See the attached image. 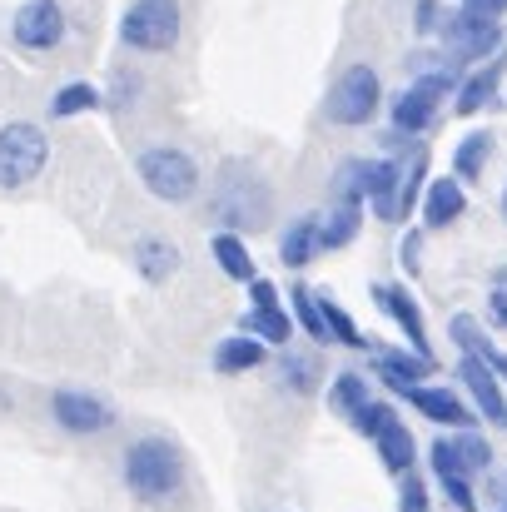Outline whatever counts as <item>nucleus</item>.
Returning <instances> with one entry per match:
<instances>
[{
  "instance_id": "f257e3e1",
  "label": "nucleus",
  "mask_w": 507,
  "mask_h": 512,
  "mask_svg": "<svg viewBox=\"0 0 507 512\" xmlns=\"http://www.w3.org/2000/svg\"><path fill=\"white\" fill-rule=\"evenodd\" d=\"M209 219L224 234H259L274 219V189L259 170H249L244 160H224L219 179L209 184Z\"/></svg>"
},
{
  "instance_id": "f03ea898",
  "label": "nucleus",
  "mask_w": 507,
  "mask_h": 512,
  "mask_svg": "<svg viewBox=\"0 0 507 512\" xmlns=\"http://www.w3.org/2000/svg\"><path fill=\"white\" fill-rule=\"evenodd\" d=\"M120 478H125V493L135 503H145V508L169 503L184 488V453L160 433H145L120 453Z\"/></svg>"
},
{
  "instance_id": "7ed1b4c3",
  "label": "nucleus",
  "mask_w": 507,
  "mask_h": 512,
  "mask_svg": "<svg viewBox=\"0 0 507 512\" xmlns=\"http://www.w3.org/2000/svg\"><path fill=\"white\" fill-rule=\"evenodd\" d=\"M458 85H463V70H458V65H443V70H423V75H413V85H403V90L388 100V120H393V130L408 135V140L423 135V130L438 120L443 100L458 95Z\"/></svg>"
},
{
  "instance_id": "20e7f679",
  "label": "nucleus",
  "mask_w": 507,
  "mask_h": 512,
  "mask_svg": "<svg viewBox=\"0 0 507 512\" xmlns=\"http://www.w3.org/2000/svg\"><path fill=\"white\" fill-rule=\"evenodd\" d=\"M383 100H388V95H383L378 70H373V65H348V70H338V80L329 85L324 120L338 125V130H363V125L378 120Z\"/></svg>"
},
{
  "instance_id": "39448f33",
  "label": "nucleus",
  "mask_w": 507,
  "mask_h": 512,
  "mask_svg": "<svg viewBox=\"0 0 507 512\" xmlns=\"http://www.w3.org/2000/svg\"><path fill=\"white\" fill-rule=\"evenodd\" d=\"M135 174H140V184H145L160 204H189V199L199 194V184H204L199 160H194L189 150H179V145H150V150H140Z\"/></svg>"
},
{
  "instance_id": "423d86ee",
  "label": "nucleus",
  "mask_w": 507,
  "mask_h": 512,
  "mask_svg": "<svg viewBox=\"0 0 507 512\" xmlns=\"http://www.w3.org/2000/svg\"><path fill=\"white\" fill-rule=\"evenodd\" d=\"M184 35V10L179 0H130L120 15V40L135 55H169Z\"/></svg>"
},
{
  "instance_id": "0eeeda50",
  "label": "nucleus",
  "mask_w": 507,
  "mask_h": 512,
  "mask_svg": "<svg viewBox=\"0 0 507 512\" xmlns=\"http://www.w3.org/2000/svg\"><path fill=\"white\" fill-rule=\"evenodd\" d=\"M438 40H443V55H448L458 70L488 65V60L503 55V20H473V15H463V10L453 5V10L443 15V25H438Z\"/></svg>"
},
{
  "instance_id": "6e6552de",
  "label": "nucleus",
  "mask_w": 507,
  "mask_h": 512,
  "mask_svg": "<svg viewBox=\"0 0 507 512\" xmlns=\"http://www.w3.org/2000/svg\"><path fill=\"white\" fill-rule=\"evenodd\" d=\"M50 423L70 438H105L120 428V408L105 393L90 388H55L50 393Z\"/></svg>"
},
{
  "instance_id": "1a4fd4ad",
  "label": "nucleus",
  "mask_w": 507,
  "mask_h": 512,
  "mask_svg": "<svg viewBox=\"0 0 507 512\" xmlns=\"http://www.w3.org/2000/svg\"><path fill=\"white\" fill-rule=\"evenodd\" d=\"M50 165V140L35 120L0 125V189H25Z\"/></svg>"
},
{
  "instance_id": "9d476101",
  "label": "nucleus",
  "mask_w": 507,
  "mask_h": 512,
  "mask_svg": "<svg viewBox=\"0 0 507 512\" xmlns=\"http://www.w3.org/2000/svg\"><path fill=\"white\" fill-rule=\"evenodd\" d=\"M70 35V15L60 0H25L15 15H10V40L25 50V55H50L60 50Z\"/></svg>"
},
{
  "instance_id": "9b49d317",
  "label": "nucleus",
  "mask_w": 507,
  "mask_h": 512,
  "mask_svg": "<svg viewBox=\"0 0 507 512\" xmlns=\"http://www.w3.org/2000/svg\"><path fill=\"white\" fill-rule=\"evenodd\" d=\"M458 383H463L468 403L478 408V418H488L493 428H503L507 433V388H503V378H498L478 353H463V363H458Z\"/></svg>"
},
{
  "instance_id": "f8f14e48",
  "label": "nucleus",
  "mask_w": 507,
  "mask_h": 512,
  "mask_svg": "<svg viewBox=\"0 0 507 512\" xmlns=\"http://www.w3.org/2000/svg\"><path fill=\"white\" fill-rule=\"evenodd\" d=\"M408 403H413L428 423L453 428V433H468V428L478 423V408H473L463 393H453L448 383H418V388L408 393Z\"/></svg>"
},
{
  "instance_id": "ddd939ff",
  "label": "nucleus",
  "mask_w": 507,
  "mask_h": 512,
  "mask_svg": "<svg viewBox=\"0 0 507 512\" xmlns=\"http://www.w3.org/2000/svg\"><path fill=\"white\" fill-rule=\"evenodd\" d=\"M373 299H378V309L398 324V334L408 339V348L418 353V358H428L433 363V343H428V324H423V309L413 304V294L403 289V284H373Z\"/></svg>"
},
{
  "instance_id": "4468645a",
  "label": "nucleus",
  "mask_w": 507,
  "mask_h": 512,
  "mask_svg": "<svg viewBox=\"0 0 507 512\" xmlns=\"http://www.w3.org/2000/svg\"><path fill=\"white\" fill-rule=\"evenodd\" d=\"M373 353V378L383 383V388H393V393H413L418 388V378H428L433 373V363L428 358H418L413 348H368Z\"/></svg>"
},
{
  "instance_id": "2eb2a0df",
  "label": "nucleus",
  "mask_w": 507,
  "mask_h": 512,
  "mask_svg": "<svg viewBox=\"0 0 507 512\" xmlns=\"http://www.w3.org/2000/svg\"><path fill=\"white\" fill-rule=\"evenodd\" d=\"M418 214H423V224H428V229H448V224H458V219L468 214V189H463V179H458V174L428 179Z\"/></svg>"
},
{
  "instance_id": "dca6fc26",
  "label": "nucleus",
  "mask_w": 507,
  "mask_h": 512,
  "mask_svg": "<svg viewBox=\"0 0 507 512\" xmlns=\"http://www.w3.org/2000/svg\"><path fill=\"white\" fill-rule=\"evenodd\" d=\"M403 174L408 165L398 155H378L368 160V209L388 224H398V194H403Z\"/></svg>"
},
{
  "instance_id": "f3484780",
  "label": "nucleus",
  "mask_w": 507,
  "mask_h": 512,
  "mask_svg": "<svg viewBox=\"0 0 507 512\" xmlns=\"http://www.w3.org/2000/svg\"><path fill=\"white\" fill-rule=\"evenodd\" d=\"M130 264H135V274L145 279V284H169L174 274H179V244L165 239V234H145V239H135L130 244Z\"/></svg>"
},
{
  "instance_id": "a211bd4d",
  "label": "nucleus",
  "mask_w": 507,
  "mask_h": 512,
  "mask_svg": "<svg viewBox=\"0 0 507 512\" xmlns=\"http://www.w3.org/2000/svg\"><path fill=\"white\" fill-rule=\"evenodd\" d=\"M324 254V239H319V214H299L284 234H279V259L284 269H309L314 259Z\"/></svg>"
},
{
  "instance_id": "6ab92c4d",
  "label": "nucleus",
  "mask_w": 507,
  "mask_h": 512,
  "mask_svg": "<svg viewBox=\"0 0 507 512\" xmlns=\"http://www.w3.org/2000/svg\"><path fill=\"white\" fill-rule=\"evenodd\" d=\"M329 373H324V358L319 353H309V348H284L279 353V383L294 393V398H309V393H319V383H324Z\"/></svg>"
},
{
  "instance_id": "aec40b11",
  "label": "nucleus",
  "mask_w": 507,
  "mask_h": 512,
  "mask_svg": "<svg viewBox=\"0 0 507 512\" xmlns=\"http://www.w3.org/2000/svg\"><path fill=\"white\" fill-rule=\"evenodd\" d=\"M264 358H269V343L254 339V334H229V339L214 343V373H224V378L254 373Z\"/></svg>"
},
{
  "instance_id": "412c9836",
  "label": "nucleus",
  "mask_w": 507,
  "mask_h": 512,
  "mask_svg": "<svg viewBox=\"0 0 507 512\" xmlns=\"http://www.w3.org/2000/svg\"><path fill=\"white\" fill-rule=\"evenodd\" d=\"M507 75V60L498 55V60H488V65H478L463 85H458V95H453V110L458 115H478L483 105H493V95H498V85H503Z\"/></svg>"
},
{
  "instance_id": "4be33fe9",
  "label": "nucleus",
  "mask_w": 507,
  "mask_h": 512,
  "mask_svg": "<svg viewBox=\"0 0 507 512\" xmlns=\"http://www.w3.org/2000/svg\"><path fill=\"white\" fill-rule=\"evenodd\" d=\"M209 254H214V264H219V274L224 279H234V284H254L259 279V269H254V254H249V244H244V234H214L209 239Z\"/></svg>"
},
{
  "instance_id": "5701e85b",
  "label": "nucleus",
  "mask_w": 507,
  "mask_h": 512,
  "mask_svg": "<svg viewBox=\"0 0 507 512\" xmlns=\"http://www.w3.org/2000/svg\"><path fill=\"white\" fill-rule=\"evenodd\" d=\"M373 448H378V463H383L393 478L413 473V463H418V443H413V433H408V423H403V418H393V423L373 438Z\"/></svg>"
},
{
  "instance_id": "b1692460",
  "label": "nucleus",
  "mask_w": 507,
  "mask_h": 512,
  "mask_svg": "<svg viewBox=\"0 0 507 512\" xmlns=\"http://www.w3.org/2000/svg\"><path fill=\"white\" fill-rule=\"evenodd\" d=\"M239 334H254V339H264L269 348H289L294 334H299V324H294V314H284V309H244Z\"/></svg>"
},
{
  "instance_id": "393cba45",
  "label": "nucleus",
  "mask_w": 507,
  "mask_h": 512,
  "mask_svg": "<svg viewBox=\"0 0 507 512\" xmlns=\"http://www.w3.org/2000/svg\"><path fill=\"white\" fill-rule=\"evenodd\" d=\"M363 229V204H329V214H319V239L324 249H348Z\"/></svg>"
},
{
  "instance_id": "a878e982",
  "label": "nucleus",
  "mask_w": 507,
  "mask_h": 512,
  "mask_svg": "<svg viewBox=\"0 0 507 512\" xmlns=\"http://www.w3.org/2000/svg\"><path fill=\"white\" fill-rule=\"evenodd\" d=\"M100 105H105V90H100V85H90V80H70V85L55 90V100H50V120H75V115H90V110H100Z\"/></svg>"
},
{
  "instance_id": "bb28decb",
  "label": "nucleus",
  "mask_w": 507,
  "mask_h": 512,
  "mask_svg": "<svg viewBox=\"0 0 507 512\" xmlns=\"http://www.w3.org/2000/svg\"><path fill=\"white\" fill-rule=\"evenodd\" d=\"M368 403H373V393H368V378H363V373H334V378H329V408L343 413L348 423H353Z\"/></svg>"
},
{
  "instance_id": "cd10ccee",
  "label": "nucleus",
  "mask_w": 507,
  "mask_h": 512,
  "mask_svg": "<svg viewBox=\"0 0 507 512\" xmlns=\"http://www.w3.org/2000/svg\"><path fill=\"white\" fill-rule=\"evenodd\" d=\"M329 204H368V160H343L329 184Z\"/></svg>"
},
{
  "instance_id": "c85d7f7f",
  "label": "nucleus",
  "mask_w": 507,
  "mask_h": 512,
  "mask_svg": "<svg viewBox=\"0 0 507 512\" xmlns=\"http://www.w3.org/2000/svg\"><path fill=\"white\" fill-rule=\"evenodd\" d=\"M488 160H493V135H488V130H473V135L453 150V174H458L463 184H473L478 174L488 170Z\"/></svg>"
},
{
  "instance_id": "c756f323",
  "label": "nucleus",
  "mask_w": 507,
  "mask_h": 512,
  "mask_svg": "<svg viewBox=\"0 0 507 512\" xmlns=\"http://www.w3.org/2000/svg\"><path fill=\"white\" fill-rule=\"evenodd\" d=\"M289 309H294V324L309 334V339L329 343V324H324V304H319V294L314 289H304V284H294L289 289Z\"/></svg>"
},
{
  "instance_id": "7c9ffc66",
  "label": "nucleus",
  "mask_w": 507,
  "mask_h": 512,
  "mask_svg": "<svg viewBox=\"0 0 507 512\" xmlns=\"http://www.w3.org/2000/svg\"><path fill=\"white\" fill-rule=\"evenodd\" d=\"M319 304H324V324H329V343H343V348H358V353H368V348H373V339H363V334H358V324L348 319V309H343V304H334L329 294H319Z\"/></svg>"
},
{
  "instance_id": "2f4dec72",
  "label": "nucleus",
  "mask_w": 507,
  "mask_h": 512,
  "mask_svg": "<svg viewBox=\"0 0 507 512\" xmlns=\"http://www.w3.org/2000/svg\"><path fill=\"white\" fill-rule=\"evenodd\" d=\"M448 443H453V453H458V463H463V473H468V478L493 468V443H488V438H478L473 428H468V433H453Z\"/></svg>"
},
{
  "instance_id": "473e14b6",
  "label": "nucleus",
  "mask_w": 507,
  "mask_h": 512,
  "mask_svg": "<svg viewBox=\"0 0 507 512\" xmlns=\"http://www.w3.org/2000/svg\"><path fill=\"white\" fill-rule=\"evenodd\" d=\"M423 189H428V160H423V150H418V155H413V170L403 174L398 219H413V214H418V204H423Z\"/></svg>"
},
{
  "instance_id": "72a5a7b5",
  "label": "nucleus",
  "mask_w": 507,
  "mask_h": 512,
  "mask_svg": "<svg viewBox=\"0 0 507 512\" xmlns=\"http://www.w3.org/2000/svg\"><path fill=\"white\" fill-rule=\"evenodd\" d=\"M448 339L458 343L463 353H488V339H483V324H478L473 314H453V324H448Z\"/></svg>"
},
{
  "instance_id": "f704fd0d",
  "label": "nucleus",
  "mask_w": 507,
  "mask_h": 512,
  "mask_svg": "<svg viewBox=\"0 0 507 512\" xmlns=\"http://www.w3.org/2000/svg\"><path fill=\"white\" fill-rule=\"evenodd\" d=\"M135 100H140V75H135V70H115V75H110V90H105V105L130 110Z\"/></svg>"
},
{
  "instance_id": "c9c22d12",
  "label": "nucleus",
  "mask_w": 507,
  "mask_h": 512,
  "mask_svg": "<svg viewBox=\"0 0 507 512\" xmlns=\"http://www.w3.org/2000/svg\"><path fill=\"white\" fill-rule=\"evenodd\" d=\"M393 418H398V413H393V403H378V398H373V403H368V408L353 418V433H363V438H378V433H383Z\"/></svg>"
},
{
  "instance_id": "e433bc0d",
  "label": "nucleus",
  "mask_w": 507,
  "mask_h": 512,
  "mask_svg": "<svg viewBox=\"0 0 507 512\" xmlns=\"http://www.w3.org/2000/svg\"><path fill=\"white\" fill-rule=\"evenodd\" d=\"M398 512H428V483L418 473L398 478Z\"/></svg>"
},
{
  "instance_id": "4c0bfd02",
  "label": "nucleus",
  "mask_w": 507,
  "mask_h": 512,
  "mask_svg": "<svg viewBox=\"0 0 507 512\" xmlns=\"http://www.w3.org/2000/svg\"><path fill=\"white\" fill-rule=\"evenodd\" d=\"M443 483V493H448V503L458 512H478V493H473V478H438Z\"/></svg>"
},
{
  "instance_id": "58836bf2",
  "label": "nucleus",
  "mask_w": 507,
  "mask_h": 512,
  "mask_svg": "<svg viewBox=\"0 0 507 512\" xmlns=\"http://www.w3.org/2000/svg\"><path fill=\"white\" fill-rule=\"evenodd\" d=\"M443 0H418V10H413V30L418 35H438V25H443Z\"/></svg>"
},
{
  "instance_id": "ea45409f",
  "label": "nucleus",
  "mask_w": 507,
  "mask_h": 512,
  "mask_svg": "<svg viewBox=\"0 0 507 512\" xmlns=\"http://www.w3.org/2000/svg\"><path fill=\"white\" fill-rule=\"evenodd\" d=\"M458 10H463V15H473V20H503L507 0H458Z\"/></svg>"
},
{
  "instance_id": "a19ab883",
  "label": "nucleus",
  "mask_w": 507,
  "mask_h": 512,
  "mask_svg": "<svg viewBox=\"0 0 507 512\" xmlns=\"http://www.w3.org/2000/svg\"><path fill=\"white\" fill-rule=\"evenodd\" d=\"M249 309H279V289L269 279H254L249 284Z\"/></svg>"
},
{
  "instance_id": "79ce46f5",
  "label": "nucleus",
  "mask_w": 507,
  "mask_h": 512,
  "mask_svg": "<svg viewBox=\"0 0 507 512\" xmlns=\"http://www.w3.org/2000/svg\"><path fill=\"white\" fill-rule=\"evenodd\" d=\"M488 324H493V329H507V289H493V294H488Z\"/></svg>"
},
{
  "instance_id": "37998d69",
  "label": "nucleus",
  "mask_w": 507,
  "mask_h": 512,
  "mask_svg": "<svg viewBox=\"0 0 507 512\" xmlns=\"http://www.w3.org/2000/svg\"><path fill=\"white\" fill-rule=\"evenodd\" d=\"M418 244H423V234H408L403 249H398V264H403L408 274H418Z\"/></svg>"
},
{
  "instance_id": "c03bdc74",
  "label": "nucleus",
  "mask_w": 507,
  "mask_h": 512,
  "mask_svg": "<svg viewBox=\"0 0 507 512\" xmlns=\"http://www.w3.org/2000/svg\"><path fill=\"white\" fill-rule=\"evenodd\" d=\"M478 358H483V363H488V368H493V373L503 378V388H507V353H498V348L488 343V353H478Z\"/></svg>"
},
{
  "instance_id": "a18cd8bd",
  "label": "nucleus",
  "mask_w": 507,
  "mask_h": 512,
  "mask_svg": "<svg viewBox=\"0 0 507 512\" xmlns=\"http://www.w3.org/2000/svg\"><path fill=\"white\" fill-rule=\"evenodd\" d=\"M503 209H507V194H503Z\"/></svg>"
},
{
  "instance_id": "49530a36",
  "label": "nucleus",
  "mask_w": 507,
  "mask_h": 512,
  "mask_svg": "<svg viewBox=\"0 0 507 512\" xmlns=\"http://www.w3.org/2000/svg\"><path fill=\"white\" fill-rule=\"evenodd\" d=\"M503 512H507V508H503Z\"/></svg>"
}]
</instances>
